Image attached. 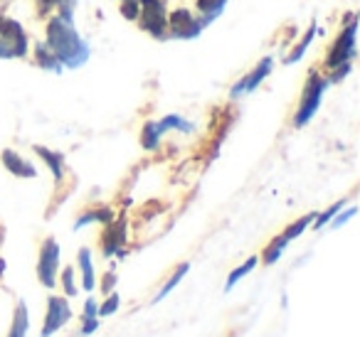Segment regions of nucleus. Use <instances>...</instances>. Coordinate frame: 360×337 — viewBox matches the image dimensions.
I'll return each mask as SVG.
<instances>
[{
    "instance_id": "nucleus-13",
    "label": "nucleus",
    "mask_w": 360,
    "mask_h": 337,
    "mask_svg": "<svg viewBox=\"0 0 360 337\" xmlns=\"http://www.w3.org/2000/svg\"><path fill=\"white\" fill-rule=\"evenodd\" d=\"M75 6L77 0H37V8H40L42 15H47L50 11H60V18L75 22Z\"/></svg>"
},
{
    "instance_id": "nucleus-1",
    "label": "nucleus",
    "mask_w": 360,
    "mask_h": 337,
    "mask_svg": "<svg viewBox=\"0 0 360 337\" xmlns=\"http://www.w3.org/2000/svg\"><path fill=\"white\" fill-rule=\"evenodd\" d=\"M45 45L50 47V52L67 70H79L89 60V45H86V40L77 32L75 22L65 20L60 15L47 20Z\"/></svg>"
},
{
    "instance_id": "nucleus-30",
    "label": "nucleus",
    "mask_w": 360,
    "mask_h": 337,
    "mask_svg": "<svg viewBox=\"0 0 360 337\" xmlns=\"http://www.w3.org/2000/svg\"><path fill=\"white\" fill-rule=\"evenodd\" d=\"M355 212H358V209H355V207H348V209H345V212H343V214H335V217H333V219H330V227H333V229L343 227V224H345V222H350V219H353V217H355Z\"/></svg>"
},
{
    "instance_id": "nucleus-31",
    "label": "nucleus",
    "mask_w": 360,
    "mask_h": 337,
    "mask_svg": "<svg viewBox=\"0 0 360 337\" xmlns=\"http://www.w3.org/2000/svg\"><path fill=\"white\" fill-rule=\"evenodd\" d=\"M96 327H99V317H86V320L82 322V335H84V337L91 335Z\"/></svg>"
},
{
    "instance_id": "nucleus-14",
    "label": "nucleus",
    "mask_w": 360,
    "mask_h": 337,
    "mask_svg": "<svg viewBox=\"0 0 360 337\" xmlns=\"http://www.w3.org/2000/svg\"><path fill=\"white\" fill-rule=\"evenodd\" d=\"M316 35H319V22H316V20H311L309 30L304 32V37H301V42H299V45H296L294 50H291V55L284 60V65H296V62H299L301 57L306 55V50H309V47H311V42H314V37H316Z\"/></svg>"
},
{
    "instance_id": "nucleus-16",
    "label": "nucleus",
    "mask_w": 360,
    "mask_h": 337,
    "mask_svg": "<svg viewBox=\"0 0 360 337\" xmlns=\"http://www.w3.org/2000/svg\"><path fill=\"white\" fill-rule=\"evenodd\" d=\"M27 330H30V317H27V305L25 300H18L15 305V315H13V325L8 337H25Z\"/></svg>"
},
{
    "instance_id": "nucleus-8",
    "label": "nucleus",
    "mask_w": 360,
    "mask_h": 337,
    "mask_svg": "<svg viewBox=\"0 0 360 337\" xmlns=\"http://www.w3.org/2000/svg\"><path fill=\"white\" fill-rule=\"evenodd\" d=\"M168 30L178 40H195L205 27H202L200 18H195L191 11H175L168 20Z\"/></svg>"
},
{
    "instance_id": "nucleus-33",
    "label": "nucleus",
    "mask_w": 360,
    "mask_h": 337,
    "mask_svg": "<svg viewBox=\"0 0 360 337\" xmlns=\"http://www.w3.org/2000/svg\"><path fill=\"white\" fill-rule=\"evenodd\" d=\"M96 308H99V303H96L94 298H89V300L84 303V320L86 317H99L96 315Z\"/></svg>"
},
{
    "instance_id": "nucleus-29",
    "label": "nucleus",
    "mask_w": 360,
    "mask_h": 337,
    "mask_svg": "<svg viewBox=\"0 0 360 337\" xmlns=\"http://www.w3.org/2000/svg\"><path fill=\"white\" fill-rule=\"evenodd\" d=\"M121 15H124L126 20L136 22V18H139V0H129V3H121Z\"/></svg>"
},
{
    "instance_id": "nucleus-2",
    "label": "nucleus",
    "mask_w": 360,
    "mask_h": 337,
    "mask_svg": "<svg viewBox=\"0 0 360 337\" xmlns=\"http://www.w3.org/2000/svg\"><path fill=\"white\" fill-rule=\"evenodd\" d=\"M330 81L326 77H321L319 72H311L309 79L304 84V94H301V104L296 109V116H294V128H304L311 119L316 116V111L321 109V101H323V94H326V86Z\"/></svg>"
},
{
    "instance_id": "nucleus-5",
    "label": "nucleus",
    "mask_w": 360,
    "mask_h": 337,
    "mask_svg": "<svg viewBox=\"0 0 360 337\" xmlns=\"http://www.w3.org/2000/svg\"><path fill=\"white\" fill-rule=\"evenodd\" d=\"M355 32H358V18H355L353 13H348V18H345V27L340 30L335 45L330 47L326 67L335 70V67L348 65V62L355 60Z\"/></svg>"
},
{
    "instance_id": "nucleus-19",
    "label": "nucleus",
    "mask_w": 360,
    "mask_h": 337,
    "mask_svg": "<svg viewBox=\"0 0 360 337\" xmlns=\"http://www.w3.org/2000/svg\"><path fill=\"white\" fill-rule=\"evenodd\" d=\"M94 222H99V224H109V222H114V212H111L109 207H96V209H89V212H84L79 219L75 222V229H82V227H86V224H94Z\"/></svg>"
},
{
    "instance_id": "nucleus-17",
    "label": "nucleus",
    "mask_w": 360,
    "mask_h": 337,
    "mask_svg": "<svg viewBox=\"0 0 360 337\" xmlns=\"http://www.w3.org/2000/svg\"><path fill=\"white\" fill-rule=\"evenodd\" d=\"M35 62L42 67V70H47V72H55V74H60L65 67L60 65V60H57L55 55L50 52V47L45 45V42H37L35 45Z\"/></svg>"
},
{
    "instance_id": "nucleus-15",
    "label": "nucleus",
    "mask_w": 360,
    "mask_h": 337,
    "mask_svg": "<svg viewBox=\"0 0 360 337\" xmlns=\"http://www.w3.org/2000/svg\"><path fill=\"white\" fill-rule=\"evenodd\" d=\"M77 263H79L82 286H84V291H94V263H91L89 249H79V253H77Z\"/></svg>"
},
{
    "instance_id": "nucleus-35",
    "label": "nucleus",
    "mask_w": 360,
    "mask_h": 337,
    "mask_svg": "<svg viewBox=\"0 0 360 337\" xmlns=\"http://www.w3.org/2000/svg\"><path fill=\"white\" fill-rule=\"evenodd\" d=\"M6 271V261H3V258H0V273Z\"/></svg>"
},
{
    "instance_id": "nucleus-28",
    "label": "nucleus",
    "mask_w": 360,
    "mask_h": 337,
    "mask_svg": "<svg viewBox=\"0 0 360 337\" xmlns=\"http://www.w3.org/2000/svg\"><path fill=\"white\" fill-rule=\"evenodd\" d=\"M62 286H65V296L67 298H75L77 293V283H75V268L65 266V271H62Z\"/></svg>"
},
{
    "instance_id": "nucleus-6",
    "label": "nucleus",
    "mask_w": 360,
    "mask_h": 337,
    "mask_svg": "<svg viewBox=\"0 0 360 337\" xmlns=\"http://www.w3.org/2000/svg\"><path fill=\"white\" fill-rule=\"evenodd\" d=\"M57 273H60V244L55 237H47L40 246V258H37V278L45 288L57 286Z\"/></svg>"
},
{
    "instance_id": "nucleus-21",
    "label": "nucleus",
    "mask_w": 360,
    "mask_h": 337,
    "mask_svg": "<svg viewBox=\"0 0 360 337\" xmlns=\"http://www.w3.org/2000/svg\"><path fill=\"white\" fill-rule=\"evenodd\" d=\"M188 271H191V263H180V266L175 268V273H173V276L168 278V283H165V286L158 291V296L153 298V305H158V303L163 300V298L168 296V293H173V291H175V286H178V283L183 281V276H186Z\"/></svg>"
},
{
    "instance_id": "nucleus-26",
    "label": "nucleus",
    "mask_w": 360,
    "mask_h": 337,
    "mask_svg": "<svg viewBox=\"0 0 360 337\" xmlns=\"http://www.w3.org/2000/svg\"><path fill=\"white\" fill-rule=\"evenodd\" d=\"M343 207H345V199H340V202L330 204V207H328V209H326V212H323V214H316V217H314V224H316V229L326 227V224H328V222H330V219H333V217H335V214H338V212H340V209H343Z\"/></svg>"
},
{
    "instance_id": "nucleus-9",
    "label": "nucleus",
    "mask_w": 360,
    "mask_h": 337,
    "mask_svg": "<svg viewBox=\"0 0 360 337\" xmlns=\"http://www.w3.org/2000/svg\"><path fill=\"white\" fill-rule=\"evenodd\" d=\"M124 244H126V219L119 217L116 222L106 224V232L101 234V256L124 258Z\"/></svg>"
},
{
    "instance_id": "nucleus-18",
    "label": "nucleus",
    "mask_w": 360,
    "mask_h": 337,
    "mask_svg": "<svg viewBox=\"0 0 360 337\" xmlns=\"http://www.w3.org/2000/svg\"><path fill=\"white\" fill-rule=\"evenodd\" d=\"M225 6H227V0H198V11L202 13V18H200L202 27H207L210 22H215L217 15L225 11Z\"/></svg>"
},
{
    "instance_id": "nucleus-4",
    "label": "nucleus",
    "mask_w": 360,
    "mask_h": 337,
    "mask_svg": "<svg viewBox=\"0 0 360 337\" xmlns=\"http://www.w3.org/2000/svg\"><path fill=\"white\" fill-rule=\"evenodd\" d=\"M136 22L141 30H146L155 40L168 37V15H165V3L163 0H139V18Z\"/></svg>"
},
{
    "instance_id": "nucleus-20",
    "label": "nucleus",
    "mask_w": 360,
    "mask_h": 337,
    "mask_svg": "<svg viewBox=\"0 0 360 337\" xmlns=\"http://www.w3.org/2000/svg\"><path fill=\"white\" fill-rule=\"evenodd\" d=\"M160 136H163V131H160L158 121H148V124L141 128V145H143L146 150H155L160 143Z\"/></svg>"
},
{
    "instance_id": "nucleus-12",
    "label": "nucleus",
    "mask_w": 360,
    "mask_h": 337,
    "mask_svg": "<svg viewBox=\"0 0 360 337\" xmlns=\"http://www.w3.org/2000/svg\"><path fill=\"white\" fill-rule=\"evenodd\" d=\"M32 150H35V153L40 155V158L45 160L47 165H50L52 175H55V180L60 183V180L65 178V155L55 153V150L45 148V145H32Z\"/></svg>"
},
{
    "instance_id": "nucleus-34",
    "label": "nucleus",
    "mask_w": 360,
    "mask_h": 337,
    "mask_svg": "<svg viewBox=\"0 0 360 337\" xmlns=\"http://www.w3.org/2000/svg\"><path fill=\"white\" fill-rule=\"evenodd\" d=\"M348 72H350V62H348V65H340V67H335L333 77H330L328 81H340V79H343L345 74H348Z\"/></svg>"
},
{
    "instance_id": "nucleus-23",
    "label": "nucleus",
    "mask_w": 360,
    "mask_h": 337,
    "mask_svg": "<svg viewBox=\"0 0 360 337\" xmlns=\"http://www.w3.org/2000/svg\"><path fill=\"white\" fill-rule=\"evenodd\" d=\"M158 126H160V131H180V133H191L193 131V124L191 121H186L183 116H178V114H170V116H165V119H160L158 121Z\"/></svg>"
},
{
    "instance_id": "nucleus-24",
    "label": "nucleus",
    "mask_w": 360,
    "mask_h": 337,
    "mask_svg": "<svg viewBox=\"0 0 360 337\" xmlns=\"http://www.w3.org/2000/svg\"><path fill=\"white\" fill-rule=\"evenodd\" d=\"M286 244H289V242H286V239L281 237V234H279V237L271 239L269 246H266V249H264V253H262V258H264L266 266H271V263L279 261L281 253H284V249H286Z\"/></svg>"
},
{
    "instance_id": "nucleus-25",
    "label": "nucleus",
    "mask_w": 360,
    "mask_h": 337,
    "mask_svg": "<svg viewBox=\"0 0 360 337\" xmlns=\"http://www.w3.org/2000/svg\"><path fill=\"white\" fill-rule=\"evenodd\" d=\"M314 217H316V212H311V214H306V217L296 219V222L291 224V227H286V232L281 234V237H284L286 242H291V239H296V237H299V234H304L306 229H309L311 224H314Z\"/></svg>"
},
{
    "instance_id": "nucleus-3",
    "label": "nucleus",
    "mask_w": 360,
    "mask_h": 337,
    "mask_svg": "<svg viewBox=\"0 0 360 337\" xmlns=\"http://www.w3.org/2000/svg\"><path fill=\"white\" fill-rule=\"evenodd\" d=\"M27 55L25 27L13 18L0 15V60H18Z\"/></svg>"
},
{
    "instance_id": "nucleus-11",
    "label": "nucleus",
    "mask_w": 360,
    "mask_h": 337,
    "mask_svg": "<svg viewBox=\"0 0 360 337\" xmlns=\"http://www.w3.org/2000/svg\"><path fill=\"white\" fill-rule=\"evenodd\" d=\"M0 160H3V165H6L8 173H13L15 178H37L35 165L27 163L22 155L15 153V150L6 148V150H3V155H0Z\"/></svg>"
},
{
    "instance_id": "nucleus-7",
    "label": "nucleus",
    "mask_w": 360,
    "mask_h": 337,
    "mask_svg": "<svg viewBox=\"0 0 360 337\" xmlns=\"http://www.w3.org/2000/svg\"><path fill=\"white\" fill-rule=\"evenodd\" d=\"M72 317V308L70 300L65 296H50L47 298V312H45V325L40 330V337H52L57 330L70 322Z\"/></svg>"
},
{
    "instance_id": "nucleus-36",
    "label": "nucleus",
    "mask_w": 360,
    "mask_h": 337,
    "mask_svg": "<svg viewBox=\"0 0 360 337\" xmlns=\"http://www.w3.org/2000/svg\"><path fill=\"white\" fill-rule=\"evenodd\" d=\"M121 3H129V0H121Z\"/></svg>"
},
{
    "instance_id": "nucleus-32",
    "label": "nucleus",
    "mask_w": 360,
    "mask_h": 337,
    "mask_svg": "<svg viewBox=\"0 0 360 337\" xmlns=\"http://www.w3.org/2000/svg\"><path fill=\"white\" fill-rule=\"evenodd\" d=\"M114 286H116V273H114V271H109V273L104 276V281H101V291H104V293H111V291H114Z\"/></svg>"
},
{
    "instance_id": "nucleus-27",
    "label": "nucleus",
    "mask_w": 360,
    "mask_h": 337,
    "mask_svg": "<svg viewBox=\"0 0 360 337\" xmlns=\"http://www.w3.org/2000/svg\"><path fill=\"white\" fill-rule=\"evenodd\" d=\"M116 310H119V293L111 291L109 298H106V300L101 303L99 308H96V315H99V317H109V315H114Z\"/></svg>"
},
{
    "instance_id": "nucleus-10",
    "label": "nucleus",
    "mask_w": 360,
    "mask_h": 337,
    "mask_svg": "<svg viewBox=\"0 0 360 337\" xmlns=\"http://www.w3.org/2000/svg\"><path fill=\"white\" fill-rule=\"evenodd\" d=\"M271 67H274V60H271V57H264V60H262L259 65H257L255 70L250 72V74L242 77V79L237 81L235 86H232V91H230L232 99H240L242 94H250V91H255L257 86H259L262 81H264L266 77L271 74Z\"/></svg>"
},
{
    "instance_id": "nucleus-22",
    "label": "nucleus",
    "mask_w": 360,
    "mask_h": 337,
    "mask_svg": "<svg viewBox=\"0 0 360 337\" xmlns=\"http://www.w3.org/2000/svg\"><path fill=\"white\" fill-rule=\"evenodd\" d=\"M257 263H259V258H257V256H250L245 263H242V266H237L235 271H232L230 276H227V286H225V291H232V288H235L237 283H240L242 278L247 276V273H252V271H255V266H257Z\"/></svg>"
}]
</instances>
